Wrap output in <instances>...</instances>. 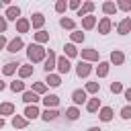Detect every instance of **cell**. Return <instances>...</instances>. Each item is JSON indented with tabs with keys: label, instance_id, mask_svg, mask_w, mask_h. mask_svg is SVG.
<instances>
[{
	"label": "cell",
	"instance_id": "6da1fadb",
	"mask_svg": "<svg viewBox=\"0 0 131 131\" xmlns=\"http://www.w3.org/2000/svg\"><path fill=\"white\" fill-rule=\"evenodd\" d=\"M27 57H29L31 63H41V61H45V57H47V49H45L43 45L29 43V45H27Z\"/></svg>",
	"mask_w": 131,
	"mask_h": 131
},
{
	"label": "cell",
	"instance_id": "83f0119b",
	"mask_svg": "<svg viewBox=\"0 0 131 131\" xmlns=\"http://www.w3.org/2000/svg\"><path fill=\"white\" fill-rule=\"evenodd\" d=\"M27 125H29V121L23 115H12V127L14 129H25Z\"/></svg>",
	"mask_w": 131,
	"mask_h": 131
},
{
	"label": "cell",
	"instance_id": "b9f144b4",
	"mask_svg": "<svg viewBox=\"0 0 131 131\" xmlns=\"http://www.w3.org/2000/svg\"><path fill=\"white\" fill-rule=\"evenodd\" d=\"M6 27H8V23H6L4 14H2V16H0V35H4V33H6Z\"/></svg>",
	"mask_w": 131,
	"mask_h": 131
},
{
	"label": "cell",
	"instance_id": "cb8c5ba5",
	"mask_svg": "<svg viewBox=\"0 0 131 131\" xmlns=\"http://www.w3.org/2000/svg\"><path fill=\"white\" fill-rule=\"evenodd\" d=\"M59 117V111L57 108H45L43 113H41V119L45 121V123H49V121H55Z\"/></svg>",
	"mask_w": 131,
	"mask_h": 131
},
{
	"label": "cell",
	"instance_id": "8992f818",
	"mask_svg": "<svg viewBox=\"0 0 131 131\" xmlns=\"http://www.w3.org/2000/svg\"><path fill=\"white\" fill-rule=\"evenodd\" d=\"M86 100H88V94L84 92V88H76V90L72 92V102H74V106L86 104Z\"/></svg>",
	"mask_w": 131,
	"mask_h": 131
},
{
	"label": "cell",
	"instance_id": "9c48e42d",
	"mask_svg": "<svg viewBox=\"0 0 131 131\" xmlns=\"http://www.w3.org/2000/svg\"><path fill=\"white\" fill-rule=\"evenodd\" d=\"M108 63L111 66H123L125 63V53L121 49H113L111 55H108Z\"/></svg>",
	"mask_w": 131,
	"mask_h": 131
},
{
	"label": "cell",
	"instance_id": "277c9868",
	"mask_svg": "<svg viewBox=\"0 0 131 131\" xmlns=\"http://www.w3.org/2000/svg\"><path fill=\"white\" fill-rule=\"evenodd\" d=\"M55 63H57V55L49 49V51H47V57H45V61H43V70H45V74H53Z\"/></svg>",
	"mask_w": 131,
	"mask_h": 131
},
{
	"label": "cell",
	"instance_id": "74e56055",
	"mask_svg": "<svg viewBox=\"0 0 131 131\" xmlns=\"http://www.w3.org/2000/svg\"><path fill=\"white\" fill-rule=\"evenodd\" d=\"M66 10H68V2H66V0H57V2H55V12H57V14H63Z\"/></svg>",
	"mask_w": 131,
	"mask_h": 131
},
{
	"label": "cell",
	"instance_id": "2e32d148",
	"mask_svg": "<svg viewBox=\"0 0 131 131\" xmlns=\"http://www.w3.org/2000/svg\"><path fill=\"white\" fill-rule=\"evenodd\" d=\"M41 102L45 104V108H57V104H59V96H57V94H45V96L41 98Z\"/></svg>",
	"mask_w": 131,
	"mask_h": 131
},
{
	"label": "cell",
	"instance_id": "5b68a950",
	"mask_svg": "<svg viewBox=\"0 0 131 131\" xmlns=\"http://www.w3.org/2000/svg\"><path fill=\"white\" fill-rule=\"evenodd\" d=\"M92 74V63H88V61H78L76 63V76L78 78H88Z\"/></svg>",
	"mask_w": 131,
	"mask_h": 131
},
{
	"label": "cell",
	"instance_id": "836d02e7",
	"mask_svg": "<svg viewBox=\"0 0 131 131\" xmlns=\"http://www.w3.org/2000/svg\"><path fill=\"white\" fill-rule=\"evenodd\" d=\"M84 39H86V35H84L82 31H78V29L70 33V43H74V45H76V43H84Z\"/></svg>",
	"mask_w": 131,
	"mask_h": 131
},
{
	"label": "cell",
	"instance_id": "30bf717a",
	"mask_svg": "<svg viewBox=\"0 0 131 131\" xmlns=\"http://www.w3.org/2000/svg\"><path fill=\"white\" fill-rule=\"evenodd\" d=\"M4 18H6V23H8V20H14V23H16V20L20 18V8H18L16 4H10V6L6 8V12H4Z\"/></svg>",
	"mask_w": 131,
	"mask_h": 131
},
{
	"label": "cell",
	"instance_id": "d4e9b609",
	"mask_svg": "<svg viewBox=\"0 0 131 131\" xmlns=\"http://www.w3.org/2000/svg\"><path fill=\"white\" fill-rule=\"evenodd\" d=\"M18 66H20V63H16V61H6V63L2 66V74H4V76H12L14 72H18Z\"/></svg>",
	"mask_w": 131,
	"mask_h": 131
},
{
	"label": "cell",
	"instance_id": "ee69618b",
	"mask_svg": "<svg viewBox=\"0 0 131 131\" xmlns=\"http://www.w3.org/2000/svg\"><path fill=\"white\" fill-rule=\"evenodd\" d=\"M123 96H125V100H127V102H129V104H131V86H129V88H125V90H123Z\"/></svg>",
	"mask_w": 131,
	"mask_h": 131
},
{
	"label": "cell",
	"instance_id": "ab89813d",
	"mask_svg": "<svg viewBox=\"0 0 131 131\" xmlns=\"http://www.w3.org/2000/svg\"><path fill=\"white\" fill-rule=\"evenodd\" d=\"M119 115H121V119L129 121V119H131V104H125V106L119 111Z\"/></svg>",
	"mask_w": 131,
	"mask_h": 131
},
{
	"label": "cell",
	"instance_id": "5bb4252c",
	"mask_svg": "<svg viewBox=\"0 0 131 131\" xmlns=\"http://www.w3.org/2000/svg\"><path fill=\"white\" fill-rule=\"evenodd\" d=\"M33 72H35L33 63H20V66H18V80H27V78H31Z\"/></svg>",
	"mask_w": 131,
	"mask_h": 131
},
{
	"label": "cell",
	"instance_id": "f35d334b",
	"mask_svg": "<svg viewBox=\"0 0 131 131\" xmlns=\"http://www.w3.org/2000/svg\"><path fill=\"white\" fill-rule=\"evenodd\" d=\"M108 88H111V92H113V94H121V92L125 90V86H123L121 82H111V86H108Z\"/></svg>",
	"mask_w": 131,
	"mask_h": 131
},
{
	"label": "cell",
	"instance_id": "e575fe53",
	"mask_svg": "<svg viewBox=\"0 0 131 131\" xmlns=\"http://www.w3.org/2000/svg\"><path fill=\"white\" fill-rule=\"evenodd\" d=\"M35 94H39V96H45L47 94V86H45V82H33V88H31Z\"/></svg>",
	"mask_w": 131,
	"mask_h": 131
},
{
	"label": "cell",
	"instance_id": "7dc6e473",
	"mask_svg": "<svg viewBox=\"0 0 131 131\" xmlns=\"http://www.w3.org/2000/svg\"><path fill=\"white\" fill-rule=\"evenodd\" d=\"M4 125H6V121H4V119H2V117H0V129H2V127H4Z\"/></svg>",
	"mask_w": 131,
	"mask_h": 131
},
{
	"label": "cell",
	"instance_id": "d6986e66",
	"mask_svg": "<svg viewBox=\"0 0 131 131\" xmlns=\"http://www.w3.org/2000/svg\"><path fill=\"white\" fill-rule=\"evenodd\" d=\"M117 33H119V35H129V33H131V16H125V18L117 25Z\"/></svg>",
	"mask_w": 131,
	"mask_h": 131
},
{
	"label": "cell",
	"instance_id": "ffe728a7",
	"mask_svg": "<svg viewBox=\"0 0 131 131\" xmlns=\"http://www.w3.org/2000/svg\"><path fill=\"white\" fill-rule=\"evenodd\" d=\"M20 98H23V102H25V104H37V102L41 100V98H39V94H35L33 90H25Z\"/></svg>",
	"mask_w": 131,
	"mask_h": 131
},
{
	"label": "cell",
	"instance_id": "f1b7e54d",
	"mask_svg": "<svg viewBox=\"0 0 131 131\" xmlns=\"http://www.w3.org/2000/svg\"><path fill=\"white\" fill-rule=\"evenodd\" d=\"M8 115H14V104L12 102H0V117H8Z\"/></svg>",
	"mask_w": 131,
	"mask_h": 131
},
{
	"label": "cell",
	"instance_id": "603a6c76",
	"mask_svg": "<svg viewBox=\"0 0 131 131\" xmlns=\"http://www.w3.org/2000/svg\"><path fill=\"white\" fill-rule=\"evenodd\" d=\"M108 72H111V63L108 61H98V66H96V78H106Z\"/></svg>",
	"mask_w": 131,
	"mask_h": 131
},
{
	"label": "cell",
	"instance_id": "4dcf8cb0",
	"mask_svg": "<svg viewBox=\"0 0 131 131\" xmlns=\"http://www.w3.org/2000/svg\"><path fill=\"white\" fill-rule=\"evenodd\" d=\"M66 119L68 121H78L80 119V108L78 106H68L66 108Z\"/></svg>",
	"mask_w": 131,
	"mask_h": 131
},
{
	"label": "cell",
	"instance_id": "7a4b0ae2",
	"mask_svg": "<svg viewBox=\"0 0 131 131\" xmlns=\"http://www.w3.org/2000/svg\"><path fill=\"white\" fill-rule=\"evenodd\" d=\"M78 55L82 57V61H88V63H92V61H100L98 49H94V47H86V49L78 51Z\"/></svg>",
	"mask_w": 131,
	"mask_h": 131
},
{
	"label": "cell",
	"instance_id": "4fadbf2b",
	"mask_svg": "<svg viewBox=\"0 0 131 131\" xmlns=\"http://www.w3.org/2000/svg\"><path fill=\"white\" fill-rule=\"evenodd\" d=\"M94 8H96V4L94 2H84L82 6H80V10H76V16H80V18H84V16H88V14H92L94 12Z\"/></svg>",
	"mask_w": 131,
	"mask_h": 131
},
{
	"label": "cell",
	"instance_id": "3957f363",
	"mask_svg": "<svg viewBox=\"0 0 131 131\" xmlns=\"http://www.w3.org/2000/svg\"><path fill=\"white\" fill-rule=\"evenodd\" d=\"M55 70H57V74H59V76H66V74H70V70H72V63H70V59H68L66 55H59V57H57V63H55Z\"/></svg>",
	"mask_w": 131,
	"mask_h": 131
},
{
	"label": "cell",
	"instance_id": "8fae6325",
	"mask_svg": "<svg viewBox=\"0 0 131 131\" xmlns=\"http://www.w3.org/2000/svg\"><path fill=\"white\" fill-rule=\"evenodd\" d=\"M31 29H37V31H43V25H45V16L41 12H33L31 14Z\"/></svg>",
	"mask_w": 131,
	"mask_h": 131
},
{
	"label": "cell",
	"instance_id": "52a82bcc",
	"mask_svg": "<svg viewBox=\"0 0 131 131\" xmlns=\"http://www.w3.org/2000/svg\"><path fill=\"white\" fill-rule=\"evenodd\" d=\"M96 25H98V35H108L111 29H113V20H111V16H102Z\"/></svg>",
	"mask_w": 131,
	"mask_h": 131
},
{
	"label": "cell",
	"instance_id": "7402d4cb",
	"mask_svg": "<svg viewBox=\"0 0 131 131\" xmlns=\"http://www.w3.org/2000/svg\"><path fill=\"white\" fill-rule=\"evenodd\" d=\"M96 23H98V18H96L94 14H88V16L82 18V29H84V31H92V29L96 27Z\"/></svg>",
	"mask_w": 131,
	"mask_h": 131
},
{
	"label": "cell",
	"instance_id": "7c38bea8",
	"mask_svg": "<svg viewBox=\"0 0 131 131\" xmlns=\"http://www.w3.org/2000/svg\"><path fill=\"white\" fill-rule=\"evenodd\" d=\"M23 117H25L27 121H33V119L41 117V111H39V106H37V104H27V106H25V113H23Z\"/></svg>",
	"mask_w": 131,
	"mask_h": 131
},
{
	"label": "cell",
	"instance_id": "44dd1931",
	"mask_svg": "<svg viewBox=\"0 0 131 131\" xmlns=\"http://www.w3.org/2000/svg\"><path fill=\"white\" fill-rule=\"evenodd\" d=\"M100 106H102V104H100V98H98V96H92V98L86 100V111H88V113H98Z\"/></svg>",
	"mask_w": 131,
	"mask_h": 131
},
{
	"label": "cell",
	"instance_id": "d6a6232c",
	"mask_svg": "<svg viewBox=\"0 0 131 131\" xmlns=\"http://www.w3.org/2000/svg\"><path fill=\"white\" fill-rule=\"evenodd\" d=\"M33 39H35L37 45H43V43L49 41V33H47V31H37V33L33 35Z\"/></svg>",
	"mask_w": 131,
	"mask_h": 131
},
{
	"label": "cell",
	"instance_id": "484cf974",
	"mask_svg": "<svg viewBox=\"0 0 131 131\" xmlns=\"http://www.w3.org/2000/svg\"><path fill=\"white\" fill-rule=\"evenodd\" d=\"M84 92H86V94H94V96H98V92H100V82H98V80H96V82H86Z\"/></svg>",
	"mask_w": 131,
	"mask_h": 131
},
{
	"label": "cell",
	"instance_id": "60d3db41",
	"mask_svg": "<svg viewBox=\"0 0 131 131\" xmlns=\"http://www.w3.org/2000/svg\"><path fill=\"white\" fill-rule=\"evenodd\" d=\"M80 6H82V0H70L68 2V8H72V10H80Z\"/></svg>",
	"mask_w": 131,
	"mask_h": 131
},
{
	"label": "cell",
	"instance_id": "9a60e30c",
	"mask_svg": "<svg viewBox=\"0 0 131 131\" xmlns=\"http://www.w3.org/2000/svg\"><path fill=\"white\" fill-rule=\"evenodd\" d=\"M14 27H16V33L25 35V33H29V31H31V20H29V18H25V16H20V18L14 23Z\"/></svg>",
	"mask_w": 131,
	"mask_h": 131
},
{
	"label": "cell",
	"instance_id": "e0dca14e",
	"mask_svg": "<svg viewBox=\"0 0 131 131\" xmlns=\"http://www.w3.org/2000/svg\"><path fill=\"white\" fill-rule=\"evenodd\" d=\"M113 117H115V111H113L111 106H100V111H98V119H100L102 123H111Z\"/></svg>",
	"mask_w": 131,
	"mask_h": 131
},
{
	"label": "cell",
	"instance_id": "f6af8a7d",
	"mask_svg": "<svg viewBox=\"0 0 131 131\" xmlns=\"http://www.w3.org/2000/svg\"><path fill=\"white\" fill-rule=\"evenodd\" d=\"M86 131H102V129H100V127H88Z\"/></svg>",
	"mask_w": 131,
	"mask_h": 131
},
{
	"label": "cell",
	"instance_id": "ac0fdd59",
	"mask_svg": "<svg viewBox=\"0 0 131 131\" xmlns=\"http://www.w3.org/2000/svg\"><path fill=\"white\" fill-rule=\"evenodd\" d=\"M43 82H45V86H47V88H49V86H51V88H57V86L61 84V76L53 72V74H47Z\"/></svg>",
	"mask_w": 131,
	"mask_h": 131
},
{
	"label": "cell",
	"instance_id": "7bdbcfd3",
	"mask_svg": "<svg viewBox=\"0 0 131 131\" xmlns=\"http://www.w3.org/2000/svg\"><path fill=\"white\" fill-rule=\"evenodd\" d=\"M6 45H8V39H6V35H0V51H2V49H6Z\"/></svg>",
	"mask_w": 131,
	"mask_h": 131
},
{
	"label": "cell",
	"instance_id": "8d00e7d4",
	"mask_svg": "<svg viewBox=\"0 0 131 131\" xmlns=\"http://www.w3.org/2000/svg\"><path fill=\"white\" fill-rule=\"evenodd\" d=\"M115 4H117V10L131 12V0H119V2H115Z\"/></svg>",
	"mask_w": 131,
	"mask_h": 131
},
{
	"label": "cell",
	"instance_id": "f546056e",
	"mask_svg": "<svg viewBox=\"0 0 131 131\" xmlns=\"http://www.w3.org/2000/svg\"><path fill=\"white\" fill-rule=\"evenodd\" d=\"M63 55L70 59V57H78V47L74 43H66L63 45Z\"/></svg>",
	"mask_w": 131,
	"mask_h": 131
},
{
	"label": "cell",
	"instance_id": "d590c367",
	"mask_svg": "<svg viewBox=\"0 0 131 131\" xmlns=\"http://www.w3.org/2000/svg\"><path fill=\"white\" fill-rule=\"evenodd\" d=\"M10 90L12 92H25V82L23 80H14V82H10Z\"/></svg>",
	"mask_w": 131,
	"mask_h": 131
},
{
	"label": "cell",
	"instance_id": "1f68e13d",
	"mask_svg": "<svg viewBox=\"0 0 131 131\" xmlns=\"http://www.w3.org/2000/svg\"><path fill=\"white\" fill-rule=\"evenodd\" d=\"M102 12H104L106 16L115 14V12H117V4H115L113 0H106V2H102Z\"/></svg>",
	"mask_w": 131,
	"mask_h": 131
},
{
	"label": "cell",
	"instance_id": "bcb514c9",
	"mask_svg": "<svg viewBox=\"0 0 131 131\" xmlns=\"http://www.w3.org/2000/svg\"><path fill=\"white\" fill-rule=\"evenodd\" d=\"M4 88H6V82H2V80H0V92H2Z\"/></svg>",
	"mask_w": 131,
	"mask_h": 131
},
{
	"label": "cell",
	"instance_id": "ba28073f",
	"mask_svg": "<svg viewBox=\"0 0 131 131\" xmlns=\"http://www.w3.org/2000/svg\"><path fill=\"white\" fill-rule=\"evenodd\" d=\"M23 47H25V41H23V37H14V39H10V41H8V45H6V51H8V53H18Z\"/></svg>",
	"mask_w": 131,
	"mask_h": 131
},
{
	"label": "cell",
	"instance_id": "4316f807",
	"mask_svg": "<svg viewBox=\"0 0 131 131\" xmlns=\"http://www.w3.org/2000/svg\"><path fill=\"white\" fill-rule=\"evenodd\" d=\"M59 27L61 29H68V31H76V20L70 18V16H61L59 18Z\"/></svg>",
	"mask_w": 131,
	"mask_h": 131
}]
</instances>
